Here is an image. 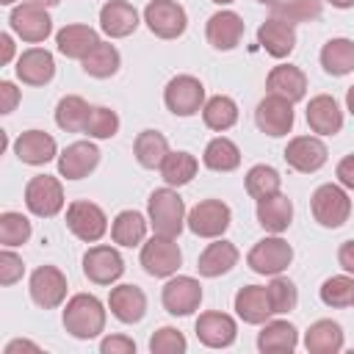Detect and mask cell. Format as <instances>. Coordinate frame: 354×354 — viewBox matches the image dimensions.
I'll return each mask as SVG.
<instances>
[{"instance_id":"59","label":"cell","mask_w":354,"mask_h":354,"mask_svg":"<svg viewBox=\"0 0 354 354\" xmlns=\"http://www.w3.org/2000/svg\"><path fill=\"white\" fill-rule=\"evenodd\" d=\"M216 6H227V3H232V0H213Z\"/></svg>"},{"instance_id":"16","label":"cell","mask_w":354,"mask_h":354,"mask_svg":"<svg viewBox=\"0 0 354 354\" xmlns=\"http://www.w3.org/2000/svg\"><path fill=\"white\" fill-rule=\"evenodd\" d=\"M285 163L301 174H313L326 163V144L315 136H296L285 147Z\"/></svg>"},{"instance_id":"35","label":"cell","mask_w":354,"mask_h":354,"mask_svg":"<svg viewBox=\"0 0 354 354\" xmlns=\"http://www.w3.org/2000/svg\"><path fill=\"white\" fill-rule=\"evenodd\" d=\"M88 113H91V105L83 97L66 94L55 105V124L61 130H66V133H83L86 122H88Z\"/></svg>"},{"instance_id":"40","label":"cell","mask_w":354,"mask_h":354,"mask_svg":"<svg viewBox=\"0 0 354 354\" xmlns=\"http://www.w3.org/2000/svg\"><path fill=\"white\" fill-rule=\"evenodd\" d=\"M83 72L86 75H91V77H111V75H116L119 72V64H122V58H119V50L111 44V41H100L83 61Z\"/></svg>"},{"instance_id":"1","label":"cell","mask_w":354,"mask_h":354,"mask_svg":"<svg viewBox=\"0 0 354 354\" xmlns=\"http://www.w3.org/2000/svg\"><path fill=\"white\" fill-rule=\"evenodd\" d=\"M147 213H149V227L155 235H163V238H177L185 227V202L183 196L166 185V188H155L149 194V202H147Z\"/></svg>"},{"instance_id":"27","label":"cell","mask_w":354,"mask_h":354,"mask_svg":"<svg viewBox=\"0 0 354 354\" xmlns=\"http://www.w3.org/2000/svg\"><path fill=\"white\" fill-rule=\"evenodd\" d=\"M100 41H102V39L97 36L94 28H88V25H77V22H75V25H64V28L55 33L58 53L66 55V58H77V61H83Z\"/></svg>"},{"instance_id":"50","label":"cell","mask_w":354,"mask_h":354,"mask_svg":"<svg viewBox=\"0 0 354 354\" xmlns=\"http://www.w3.org/2000/svg\"><path fill=\"white\" fill-rule=\"evenodd\" d=\"M17 102H19V88L11 80H3L0 83V113H11Z\"/></svg>"},{"instance_id":"60","label":"cell","mask_w":354,"mask_h":354,"mask_svg":"<svg viewBox=\"0 0 354 354\" xmlns=\"http://www.w3.org/2000/svg\"><path fill=\"white\" fill-rule=\"evenodd\" d=\"M0 3H3V6H11V3H17V0H0Z\"/></svg>"},{"instance_id":"26","label":"cell","mask_w":354,"mask_h":354,"mask_svg":"<svg viewBox=\"0 0 354 354\" xmlns=\"http://www.w3.org/2000/svg\"><path fill=\"white\" fill-rule=\"evenodd\" d=\"M307 124L318 136H335L343 127V111L335 97L318 94L307 102Z\"/></svg>"},{"instance_id":"30","label":"cell","mask_w":354,"mask_h":354,"mask_svg":"<svg viewBox=\"0 0 354 354\" xmlns=\"http://www.w3.org/2000/svg\"><path fill=\"white\" fill-rule=\"evenodd\" d=\"M299 346V329L290 321H266L257 335V348L263 354H290Z\"/></svg>"},{"instance_id":"8","label":"cell","mask_w":354,"mask_h":354,"mask_svg":"<svg viewBox=\"0 0 354 354\" xmlns=\"http://www.w3.org/2000/svg\"><path fill=\"white\" fill-rule=\"evenodd\" d=\"M163 102L174 116H194L205 105V86L194 75H177L166 83Z\"/></svg>"},{"instance_id":"37","label":"cell","mask_w":354,"mask_h":354,"mask_svg":"<svg viewBox=\"0 0 354 354\" xmlns=\"http://www.w3.org/2000/svg\"><path fill=\"white\" fill-rule=\"evenodd\" d=\"M202 163L210 169V171H232L241 166V149L235 141L224 138V136H216L213 141H207L205 152H202Z\"/></svg>"},{"instance_id":"19","label":"cell","mask_w":354,"mask_h":354,"mask_svg":"<svg viewBox=\"0 0 354 354\" xmlns=\"http://www.w3.org/2000/svg\"><path fill=\"white\" fill-rule=\"evenodd\" d=\"M205 36H207V41H210L213 50L230 53L243 39V19L235 11H216L207 19V25H205Z\"/></svg>"},{"instance_id":"13","label":"cell","mask_w":354,"mask_h":354,"mask_svg":"<svg viewBox=\"0 0 354 354\" xmlns=\"http://www.w3.org/2000/svg\"><path fill=\"white\" fill-rule=\"evenodd\" d=\"M254 124L260 127V133H266L271 138L288 136L293 127V102H288L285 97H277V94L263 97L254 108Z\"/></svg>"},{"instance_id":"51","label":"cell","mask_w":354,"mask_h":354,"mask_svg":"<svg viewBox=\"0 0 354 354\" xmlns=\"http://www.w3.org/2000/svg\"><path fill=\"white\" fill-rule=\"evenodd\" d=\"M335 177H337V183H340L343 188L354 191V152H351V155H346V158L337 163Z\"/></svg>"},{"instance_id":"34","label":"cell","mask_w":354,"mask_h":354,"mask_svg":"<svg viewBox=\"0 0 354 354\" xmlns=\"http://www.w3.org/2000/svg\"><path fill=\"white\" fill-rule=\"evenodd\" d=\"M133 155L144 169H160L163 158L169 155V141L158 130H141L133 141Z\"/></svg>"},{"instance_id":"55","label":"cell","mask_w":354,"mask_h":354,"mask_svg":"<svg viewBox=\"0 0 354 354\" xmlns=\"http://www.w3.org/2000/svg\"><path fill=\"white\" fill-rule=\"evenodd\" d=\"M346 108H348V113L354 116V86L346 91Z\"/></svg>"},{"instance_id":"14","label":"cell","mask_w":354,"mask_h":354,"mask_svg":"<svg viewBox=\"0 0 354 354\" xmlns=\"http://www.w3.org/2000/svg\"><path fill=\"white\" fill-rule=\"evenodd\" d=\"M83 274L94 285H113L124 274V260L113 246H91L83 254Z\"/></svg>"},{"instance_id":"46","label":"cell","mask_w":354,"mask_h":354,"mask_svg":"<svg viewBox=\"0 0 354 354\" xmlns=\"http://www.w3.org/2000/svg\"><path fill=\"white\" fill-rule=\"evenodd\" d=\"M321 301L326 307H348L354 301V279L351 277H329L321 285Z\"/></svg>"},{"instance_id":"22","label":"cell","mask_w":354,"mask_h":354,"mask_svg":"<svg viewBox=\"0 0 354 354\" xmlns=\"http://www.w3.org/2000/svg\"><path fill=\"white\" fill-rule=\"evenodd\" d=\"M108 307L116 321L122 324H138L147 315V296L138 285H116L111 288Z\"/></svg>"},{"instance_id":"6","label":"cell","mask_w":354,"mask_h":354,"mask_svg":"<svg viewBox=\"0 0 354 354\" xmlns=\"http://www.w3.org/2000/svg\"><path fill=\"white\" fill-rule=\"evenodd\" d=\"M141 266L149 277H174L177 268L183 266V252L174 238L152 235L147 243H141Z\"/></svg>"},{"instance_id":"36","label":"cell","mask_w":354,"mask_h":354,"mask_svg":"<svg viewBox=\"0 0 354 354\" xmlns=\"http://www.w3.org/2000/svg\"><path fill=\"white\" fill-rule=\"evenodd\" d=\"M147 227L149 221L138 210H122L111 224V238L119 246H138L147 238Z\"/></svg>"},{"instance_id":"10","label":"cell","mask_w":354,"mask_h":354,"mask_svg":"<svg viewBox=\"0 0 354 354\" xmlns=\"http://www.w3.org/2000/svg\"><path fill=\"white\" fill-rule=\"evenodd\" d=\"M8 25L22 41H30V44H39L53 33V19H50L47 8L33 3V0L14 6L11 17H8Z\"/></svg>"},{"instance_id":"47","label":"cell","mask_w":354,"mask_h":354,"mask_svg":"<svg viewBox=\"0 0 354 354\" xmlns=\"http://www.w3.org/2000/svg\"><path fill=\"white\" fill-rule=\"evenodd\" d=\"M188 348L185 335L174 326H160L152 337H149V351L152 354H183Z\"/></svg>"},{"instance_id":"61","label":"cell","mask_w":354,"mask_h":354,"mask_svg":"<svg viewBox=\"0 0 354 354\" xmlns=\"http://www.w3.org/2000/svg\"><path fill=\"white\" fill-rule=\"evenodd\" d=\"M351 304H354V301H351Z\"/></svg>"},{"instance_id":"54","label":"cell","mask_w":354,"mask_h":354,"mask_svg":"<svg viewBox=\"0 0 354 354\" xmlns=\"http://www.w3.org/2000/svg\"><path fill=\"white\" fill-rule=\"evenodd\" d=\"M17 351H36V354H39L41 348H39L36 343H30V340H11L3 354H17Z\"/></svg>"},{"instance_id":"11","label":"cell","mask_w":354,"mask_h":354,"mask_svg":"<svg viewBox=\"0 0 354 354\" xmlns=\"http://www.w3.org/2000/svg\"><path fill=\"white\" fill-rule=\"evenodd\" d=\"M66 277L61 268L55 266H39L33 274H30V282H28V290H30V299L33 304H39L41 310H55L64 304L66 299Z\"/></svg>"},{"instance_id":"24","label":"cell","mask_w":354,"mask_h":354,"mask_svg":"<svg viewBox=\"0 0 354 354\" xmlns=\"http://www.w3.org/2000/svg\"><path fill=\"white\" fill-rule=\"evenodd\" d=\"M257 44L271 55V58H288L296 47V28L268 17L260 28H257Z\"/></svg>"},{"instance_id":"57","label":"cell","mask_w":354,"mask_h":354,"mask_svg":"<svg viewBox=\"0 0 354 354\" xmlns=\"http://www.w3.org/2000/svg\"><path fill=\"white\" fill-rule=\"evenodd\" d=\"M33 3H39V6H44V8H50V6H58L61 0H33Z\"/></svg>"},{"instance_id":"43","label":"cell","mask_w":354,"mask_h":354,"mask_svg":"<svg viewBox=\"0 0 354 354\" xmlns=\"http://www.w3.org/2000/svg\"><path fill=\"white\" fill-rule=\"evenodd\" d=\"M266 290H268V301H271V313L274 315H285V313H290V310H296V304H299V290H296V285L288 279V277H274L268 285H266Z\"/></svg>"},{"instance_id":"32","label":"cell","mask_w":354,"mask_h":354,"mask_svg":"<svg viewBox=\"0 0 354 354\" xmlns=\"http://www.w3.org/2000/svg\"><path fill=\"white\" fill-rule=\"evenodd\" d=\"M304 348L310 354H337L343 348L340 324L332 318H321V321L310 324V329L304 332Z\"/></svg>"},{"instance_id":"25","label":"cell","mask_w":354,"mask_h":354,"mask_svg":"<svg viewBox=\"0 0 354 354\" xmlns=\"http://www.w3.org/2000/svg\"><path fill=\"white\" fill-rule=\"evenodd\" d=\"M266 88H268V94L285 97L288 102H299L307 94V75L293 64H279L268 72Z\"/></svg>"},{"instance_id":"20","label":"cell","mask_w":354,"mask_h":354,"mask_svg":"<svg viewBox=\"0 0 354 354\" xmlns=\"http://www.w3.org/2000/svg\"><path fill=\"white\" fill-rule=\"evenodd\" d=\"M100 28L111 39H124L138 28V11L127 0H108L100 8Z\"/></svg>"},{"instance_id":"58","label":"cell","mask_w":354,"mask_h":354,"mask_svg":"<svg viewBox=\"0 0 354 354\" xmlns=\"http://www.w3.org/2000/svg\"><path fill=\"white\" fill-rule=\"evenodd\" d=\"M257 3H263V6H277L279 0H257Z\"/></svg>"},{"instance_id":"33","label":"cell","mask_w":354,"mask_h":354,"mask_svg":"<svg viewBox=\"0 0 354 354\" xmlns=\"http://www.w3.org/2000/svg\"><path fill=\"white\" fill-rule=\"evenodd\" d=\"M321 66L332 77H343L354 69V41L351 39H329L321 47Z\"/></svg>"},{"instance_id":"39","label":"cell","mask_w":354,"mask_h":354,"mask_svg":"<svg viewBox=\"0 0 354 354\" xmlns=\"http://www.w3.org/2000/svg\"><path fill=\"white\" fill-rule=\"evenodd\" d=\"M196 169H199V160L191 152H169L160 163V177L166 180V185L180 188L196 177Z\"/></svg>"},{"instance_id":"56","label":"cell","mask_w":354,"mask_h":354,"mask_svg":"<svg viewBox=\"0 0 354 354\" xmlns=\"http://www.w3.org/2000/svg\"><path fill=\"white\" fill-rule=\"evenodd\" d=\"M335 8H351L354 6V0H329Z\"/></svg>"},{"instance_id":"52","label":"cell","mask_w":354,"mask_h":354,"mask_svg":"<svg viewBox=\"0 0 354 354\" xmlns=\"http://www.w3.org/2000/svg\"><path fill=\"white\" fill-rule=\"evenodd\" d=\"M337 263L340 268H346L348 274H354V241H343L337 249Z\"/></svg>"},{"instance_id":"7","label":"cell","mask_w":354,"mask_h":354,"mask_svg":"<svg viewBox=\"0 0 354 354\" xmlns=\"http://www.w3.org/2000/svg\"><path fill=\"white\" fill-rule=\"evenodd\" d=\"M230 221H232V213L221 199H202L185 216V227L199 238H221Z\"/></svg>"},{"instance_id":"5","label":"cell","mask_w":354,"mask_h":354,"mask_svg":"<svg viewBox=\"0 0 354 354\" xmlns=\"http://www.w3.org/2000/svg\"><path fill=\"white\" fill-rule=\"evenodd\" d=\"M293 260V249L285 238L279 235H271V238H263L257 241L249 254H246V263L254 274H263V277H277L282 274Z\"/></svg>"},{"instance_id":"38","label":"cell","mask_w":354,"mask_h":354,"mask_svg":"<svg viewBox=\"0 0 354 354\" xmlns=\"http://www.w3.org/2000/svg\"><path fill=\"white\" fill-rule=\"evenodd\" d=\"M202 122H205V127H210V130H216V133L230 130V127L238 122V105H235V100L227 97V94L210 97V100L202 105Z\"/></svg>"},{"instance_id":"4","label":"cell","mask_w":354,"mask_h":354,"mask_svg":"<svg viewBox=\"0 0 354 354\" xmlns=\"http://www.w3.org/2000/svg\"><path fill=\"white\" fill-rule=\"evenodd\" d=\"M25 207L39 218H53L64 207V185L58 177L36 174L25 185Z\"/></svg>"},{"instance_id":"23","label":"cell","mask_w":354,"mask_h":354,"mask_svg":"<svg viewBox=\"0 0 354 354\" xmlns=\"http://www.w3.org/2000/svg\"><path fill=\"white\" fill-rule=\"evenodd\" d=\"M14 152L28 166H44L58 155V147H55V138L44 130H25L14 141Z\"/></svg>"},{"instance_id":"18","label":"cell","mask_w":354,"mask_h":354,"mask_svg":"<svg viewBox=\"0 0 354 354\" xmlns=\"http://www.w3.org/2000/svg\"><path fill=\"white\" fill-rule=\"evenodd\" d=\"M100 163V149L91 141H75L58 155V174L66 180H83Z\"/></svg>"},{"instance_id":"3","label":"cell","mask_w":354,"mask_h":354,"mask_svg":"<svg viewBox=\"0 0 354 354\" xmlns=\"http://www.w3.org/2000/svg\"><path fill=\"white\" fill-rule=\"evenodd\" d=\"M310 210H313V218L326 227V230H337L348 221L351 216V199L346 194L343 185H335V183H324L313 191L310 196Z\"/></svg>"},{"instance_id":"49","label":"cell","mask_w":354,"mask_h":354,"mask_svg":"<svg viewBox=\"0 0 354 354\" xmlns=\"http://www.w3.org/2000/svg\"><path fill=\"white\" fill-rule=\"evenodd\" d=\"M100 351L102 354H136V343L124 335H108V337H102Z\"/></svg>"},{"instance_id":"17","label":"cell","mask_w":354,"mask_h":354,"mask_svg":"<svg viewBox=\"0 0 354 354\" xmlns=\"http://www.w3.org/2000/svg\"><path fill=\"white\" fill-rule=\"evenodd\" d=\"M194 332H196V337H199L202 346H207V348H227L238 337V324H235L232 315L210 310V313H202L196 318Z\"/></svg>"},{"instance_id":"21","label":"cell","mask_w":354,"mask_h":354,"mask_svg":"<svg viewBox=\"0 0 354 354\" xmlns=\"http://www.w3.org/2000/svg\"><path fill=\"white\" fill-rule=\"evenodd\" d=\"M14 72H17V77H19L25 86H44V83H50L53 75H55L53 53L44 50V47H30V50H25V53L17 58Z\"/></svg>"},{"instance_id":"9","label":"cell","mask_w":354,"mask_h":354,"mask_svg":"<svg viewBox=\"0 0 354 354\" xmlns=\"http://www.w3.org/2000/svg\"><path fill=\"white\" fill-rule=\"evenodd\" d=\"M66 227L75 238H80L86 243H97L108 232V216L100 205H94L88 199H77L66 207Z\"/></svg>"},{"instance_id":"28","label":"cell","mask_w":354,"mask_h":354,"mask_svg":"<svg viewBox=\"0 0 354 354\" xmlns=\"http://www.w3.org/2000/svg\"><path fill=\"white\" fill-rule=\"evenodd\" d=\"M290 221H293V202L285 194H271L257 202V224L266 232L279 235L290 227Z\"/></svg>"},{"instance_id":"42","label":"cell","mask_w":354,"mask_h":354,"mask_svg":"<svg viewBox=\"0 0 354 354\" xmlns=\"http://www.w3.org/2000/svg\"><path fill=\"white\" fill-rule=\"evenodd\" d=\"M321 11H324V3H321V0H285V3L271 6V17L288 22V25H293V28L301 25V22L318 19Z\"/></svg>"},{"instance_id":"44","label":"cell","mask_w":354,"mask_h":354,"mask_svg":"<svg viewBox=\"0 0 354 354\" xmlns=\"http://www.w3.org/2000/svg\"><path fill=\"white\" fill-rule=\"evenodd\" d=\"M30 221L22 216V213H17V210H6V213H0V243L3 246H22V243H28V238H30Z\"/></svg>"},{"instance_id":"48","label":"cell","mask_w":354,"mask_h":354,"mask_svg":"<svg viewBox=\"0 0 354 354\" xmlns=\"http://www.w3.org/2000/svg\"><path fill=\"white\" fill-rule=\"evenodd\" d=\"M22 271H25L22 257L14 254L11 246H3V252H0V285H14V282H19V279H22Z\"/></svg>"},{"instance_id":"53","label":"cell","mask_w":354,"mask_h":354,"mask_svg":"<svg viewBox=\"0 0 354 354\" xmlns=\"http://www.w3.org/2000/svg\"><path fill=\"white\" fill-rule=\"evenodd\" d=\"M14 58V41L8 33H0V64H8Z\"/></svg>"},{"instance_id":"2","label":"cell","mask_w":354,"mask_h":354,"mask_svg":"<svg viewBox=\"0 0 354 354\" xmlns=\"http://www.w3.org/2000/svg\"><path fill=\"white\" fill-rule=\"evenodd\" d=\"M64 329L77 340H91L105 329V307L91 293H75L64 307Z\"/></svg>"},{"instance_id":"45","label":"cell","mask_w":354,"mask_h":354,"mask_svg":"<svg viewBox=\"0 0 354 354\" xmlns=\"http://www.w3.org/2000/svg\"><path fill=\"white\" fill-rule=\"evenodd\" d=\"M88 138H113L119 133V116L116 111L105 108V105H94L91 113H88V122H86V130H83Z\"/></svg>"},{"instance_id":"12","label":"cell","mask_w":354,"mask_h":354,"mask_svg":"<svg viewBox=\"0 0 354 354\" xmlns=\"http://www.w3.org/2000/svg\"><path fill=\"white\" fill-rule=\"evenodd\" d=\"M144 22L158 39H177L188 28L185 8L174 0H152L144 8Z\"/></svg>"},{"instance_id":"29","label":"cell","mask_w":354,"mask_h":354,"mask_svg":"<svg viewBox=\"0 0 354 354\" xmlns=\"http://www.w3.org/2000/svg\"><path fill=\"white\" fill-rule=\"evenodd\" d=\"M235 313L243 324H266L274 315L271 301H268V290L260 285H243L235 293Z\"/></svg>"},{"instance_id":"15","label":"cell","mask_w":354,"mask_h":354,"mask_svg":"<svg viewBox=\"0 0 354 354\" xmlns=\"http://www.w3.org/2000/svg\"><path fill=\"white\" fill-rule=\"evenodd\" d=\"M160 301H163V307H166L169 315L185 318V315H191L202 304V285L194 277H171L163 285Z\"/></svg>"},{"instance_id":"41","label":"cell","mask_w":354,"mask_h":354,"mask_svg":"<svg viewBox=\"0 0 354 354\" xmlns=\"http://www.w3.org/2000/svg\"><path fill=\"white\" fill-rule=\"evenodd\" d=\"M243 185H246V194L260 202V199H266V196H271V194H279L282 177H279V171H277L274 166L257 163V166H252V169L246 171Z\"/></svg>"},{"instance_id":"31","label":"cell","mask_w":354,"mask_h":354,"mask_svg":"<svg viewBox=\"0 0 354 354\" xmlns=\"http://www.w3.org/2000/svg\"><path fill=\"white\" fill-rule=\"evenodd\" d=\"M235 263H238V249H235V243L218 238L216 243H207V249L199 254L196 271H199L202 277H210V279H213V277H221V274L232 271Z\"/></svg>"}]
</instances>
